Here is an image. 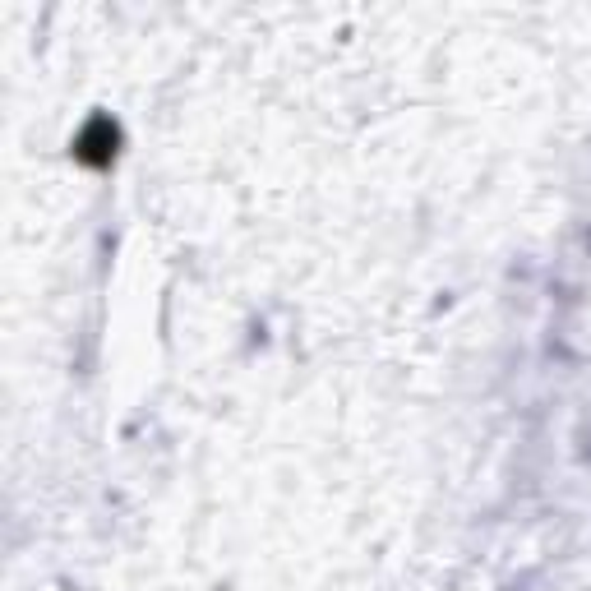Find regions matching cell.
Masks as SVG:
<instances>
[{
	"label": "cell",
	"instance_id": "cell-1",
	"mask_svg": "<svg viewBox=\"0 0 591 591\" xmlns=\"http://www.w3.org/2000/svg\"><path fill=\"white\" fill-rule=\"evenodd\" d=\"M111 153H116V130H111L107 121H93L88 125V134L79 139V157L102 167V162H111Z\"/></svg>",
	"mask_w": 591,
	"mask_h": 591
}]
</instances>
